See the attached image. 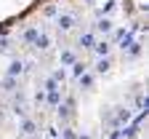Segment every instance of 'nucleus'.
<instances>
[{
  "instance_id": "nucleus-2",
  "label": "nucleus",
  "mask_w": 149,
  "mask_h": 139,
  "mask_svg": "<svg viewBox=\"0 0 149 139\" xmlns=\"http://www.w3.org/2000/svg\"><path fill=\"white\" fill-rule=\"evenodd\" d=\"M125 3H128L130 11H136V13H144L146 11V0H125Z\"/></svg>"
},
{
  "instance_id": "nucleus-1",
  "label": "nucleus",
  "mask_w": 149,
  "mask_h": 139,
  "mask_svg": "<svg viewBox=\"0 0 149 139\" xmlns=\"http://www.w3.org/2000/svg\"><path fill=\"white\" fill-rule=\"evenodd\" d=\"M45 3H51V0H0V30L27 19L32 11H37Z\"/></svg>"
}]
</instances>
